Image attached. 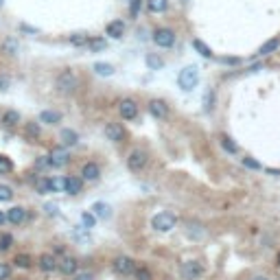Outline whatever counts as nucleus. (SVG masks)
<instances>
[{"label": "nucleus", "mask_w": 280, "mask_h": 280, "mask_svg": "<svg viewBox=\"0 0 280 280\" xmlns=\"http://www.w3.org/2000/svg\"><path fill=\"white\" fill-rule=\"evenodd\" d=\"M11 265L9 263H0V280H9L11 278Z\"/></svg>", "instance_id": "nucleus-42"}, {"label": "nucleus", "mask_w": 280, "mask_h": 280, "mask_svg": "<svg viewBox=\"0 0 280 280\" xmlns=\"http://www.w3.org/2000/svg\"><path fill=\"white\" fill-rule=\"evenodd\" d=\"M11 199H13V190H11V186L0 184V202H11Z\"/></svg>", "instance_id": "nucleus-38"}, {"label": "nucleus", "mask_w": 280, "mask_h": 280, "mask_svg": "<svg viewBox=\"0 0 280 280\" xmlns=\"http://www.w3.org/2000/svg\"><path fill=\"white\" fill-rule=\"evenodd\" d=\"M20 120H22V116H20V112L18 110H7L2 114V125L4 127H16Z\"/></svg>", "instance_id": "nucleus-26"}, {"label": "nucleus", "mask_w": 280, "mask_h": 280, "mask_svg": "<svg viewBox=\"0 0 280 280\" xmlns=\"http://www.w3.org/2000/svg\"><path fill=\"white\" fill-rule=\"evenodd\" d=\"M118 114L123 120H136L138 118V103L134 99H120Z\"/></svg>", "instance_id": "nucleus-10"}, {"label": "nucleus", "mask_w": 280, "mask_h": 280, "mask_svg": "<svg viewBox=\"0 0 280 280\" xmlns=\"http://www.w3.org/2000/svg\"><path fill=\"white\" fill-rule=\"evenodd\" d=\"M79 269V260L72 254H64L62 258H57V272L64 276H74Z\"/></svg>", "instance_id": "nucleus-8"}, {"label": "nucleus", "mask_w": 280, "mask_h": 280, "mask_svg": "<svg viewBox=\"0 0 280 280\" xmlns=\"http://www.w3.org/2000/svg\"><path fill=\"white\" fill-rule=\"evenodd\" d=\"M40 123H44V125H57V123H62V114H59V112H55V110H42L40 112Z\"/></svg>", "instance_id": "nucleus-23"}, {"label": "nucleus", "mask_w": 280, "mask_h": 280, "mask_svg": "<svg viewBox=\"0 0 280 280\" xmlns=\"http://www.w3.org/2000/svg\"><path fill=\"white\" fill-rule=\"evenodd\" d=\"M241 162H243V166H247V169H252V171H258L260 169V162L254 160V158H250V156L241 158Z\"/></svg>", "instance_id": "nucleus-39"}, {"label": "nucleus", "mask_w": 280, "mask_h": 280, "mask_svg": "<svg viewBox=\"0 0 280 280\" xmlns=\"http://www.w3.org/2000/svg\"><path fill=\"white\" fill-rule=\"evenodd\" d=\"M212 107H214V90H212V88H208L206 96H204V112L210 114V112H212Z\"/></svg>", "instance_id": "nucleus-35"}, {"label": "nucleus", "mask_w": 280, "mask_h": 280, "mask_svg": "<svg viewBox=\"0 0 280 280\" xmlns=\"http://www.w3.org/2000/svg\"><path fill=\"white\" fill-rule=\"evenodd\" d=\"M112 269H114V274H118V276H129V274H134V269H136V260L129 258V256H116V258L112 260Z\"/></svg>", "instance_id": "nucleus-6"}, {"label": "nucleus", "mask_w": 280, "mask_h": 280, "mask_svg": "<svg viewBox=\"0 0 280 280\" xmlns=\"http://www.w3.org/2000/svg\"><path fill=\"white\" fill-rule=\"evenodd\" d=\"M0 120H2V114H0Z\"/></svg>", "instance_id": "nucleus-54"}, {"label": "nucleus", "mask_w": 280, "mask_h": 280, "mask_svg": "<svg viewBox=\"0 0 280 280\" xmlns=\"http://www.w3.org/2000/svg\"><path fill=\"white\" fill-rule=\"evenodd\" d=\"M177 86H180V90L184 92H190L195 90V88L199 86V70L197 66H184L177 72Z\"/></svg>", "instance_id": "nucleus-2"}, {"label": "nucleus", "mask_w": 280, "mask_h": 280, "mask_svg": "<svg viewBox=\"0 0 280 280\" xmlns=\"http://www.w3.org/2000/svg\"><path fill=\"white\" fill-rule=\"evenodd\" d=\"M11 171H13V162L9 160L7 156H2V153H0V175L11 173Z\"/></svg>", "instance_id": "nucleus-37"}, {"label": "nucleus", "mask_w": 280, "mask_h": 280, "mask_svg": "<svg viewBox=\"0 0 280 280\" xmlns=\"http://www.w3.org/2000/svg\"><path fill=\"white\" fill-rule=\"evenodd\" d=\"M22 31H29V33H37V29H33V26H26V24H20Z\"/></svg>", "instance_id": "nucleus-49"}, {"label": "nucleus", "mask_w": 280, "mask_h": 280, "mask_svg": "<svg viewBox=\"0 0 280 280\" xmlns=\"http://www.w3.org/2000/svg\"><path fill=\"white\" fill-rule=\"evenodd\" d=\"M219 144H221V149H223L226 153H230V156H236V153L241 151L239 144H236L234 140L228 136V134H221V136H219Z\"/></svg>", "instance_id": "nucleus-21"}, {"label": "nucleus", "mask_w": 280, "mask_h": 280, "mask_svg": "<svg viewBox=\"0 0 280 280\" xmlns=\"http://www.w3.org/2000/svg\"><path fill=\"white\" fill-rule=\"evenodd\" d=\"M278 265H280V254H278Z\"/></svg>", "instance_id": "nucleus-53"}, {"label": "nucleus", "mask_w": 280, "mask_h": 280, "mask_svg": "<svg viewBox=\"0 0 280 280\" xmlns=\"http://www.w3.org/2000/svg\"><path fill=\"white\" fill-rule=\"evenodd\" d=\"M48 158H50V166H53V169H62V166H66L68 162H70L68 149L62 147V144H59V147H55V149H50Z\"/></svg>", "instance_id": "nucleus-9"}, {"label": "nucleus", "mask_w": 280, "mask_h": 280, "mask_svg": "<svg viewBox=\"0 0 280 280\" xmlns=\"http://www.w3.org/2000/svg\"><path fill=\"white\" fill-rule=\"evenodd\" d=\"M2 223H7V212H2V210H0V226H2Z\"/></svg>", "instance_id": "nucleus-50"}, {"label": "nucleus", "mask_w": 280, "mask_h": 280, "mask_svg": "<svg viewBox=\"0 0 280 280\" xmlns=\"http://www.w3.org/2000/svg\"><path fill=\"white\" fill-rule=\"evenodd\" d=\"M252 280H269V278H267V276H254Z\"/></svg>", "instance_id": "nucleus-51"}, {"label": "nucleus", "mask_w": 280, "mask_h": 280, "mask_svg": "<svg viewBox=\"0 0 280 280\" xmlns=\"http://www.w3.org/2000/svg\"><path fill=\"white\" fill-rule=\"evenodd\" d=\"M105 35L112 37V40H120L125 35V22L123 20H112L110 24L105 26Z\"/></svg>", "instance_id": "nucleus-15"}, {"label": "nucleus", "mask_w": 280, "mask_h": 280, "mask_svg": "<svg viewBox=\"0 0 280 280\" xmlns=\"http://www.w3.org/2000/svg\"><path fill=\"white\" fill-rule=\"evenodd\" d=\"M50 182H53V193H59V190H64V184H66V180H62V177H50Z\"/></svg>", "instance_id": "nucleus-44"}, {"label": "nucleus", "mask_w": 280, "mask_h": 280, "mask_svg": "<svg viewBox=\"0 0 280 280\" xmlns=\"http://www.w3.org/2000/svg\"><path fill=\"white\" fill-rule=\"evenodd\" d=\"M182 276L186 280H197L204 276V265L199 263V260H186L184 265H182Z\"/></svg>", "instance_id": "nucleus-11"}, {"label": "nucleus", "mask_w": 280, "mask_h": 280, "mask_svg": "<svg viewBox=\"0 0 280 280\" xmlns=\"http://www.w3.org/2000/svg\"><path fill=\"white\" fill-rule=\"evenodd\" d=\"M193 48L197 50V53L202 55L204 59H214V53H212V50H210V46L206 44V42H202V40H199V37H195V40H193Z\"/></svg>", "instance_id": "nucleus-25"}, {"label": "nucleus", "mask_w": 280, "mask_h": 280, "mask_svg": "<svg viewBox=\"0 0 280 280\" xmlns=\"http://www.w3.org/2000/svg\"><path fill=\"white\" fill-rule=\"evenodd\" d=\"M132 276H134V280H151V272H149V267H144V265H136Z\"/></svg>", "instance_id": "nucleus-32"}, {"label": "nucleus", "mask_w": 280, "mask_h": 280, "mask_svg": "<svg viewBox=\"0 0 280 280\" xmlns=\"http://www.w3.org/2000/svg\"><path fill=\"white\" fill-rule=\"evenodd\" d=\"M68 42L72 46H79V48H81V46L90 44V35H86V33H72V35L68 37Z\"/></svg>", "instance_id": "nucleus-30"}, {"label": "nucleus", "mask_w": 280, "mask_h": 280, "mask_svg": "<svg viewBox=\"0 0 280 280\" xmlns=\"http://www.w3.org/2000/svg\"><path fill=\"white\" fill-rule=\"evenodd\" d=\"M35 190H37L40 195H48V193H53V182H50V177L40 175V180L35 182Z\"/></svg>", "instance_id": "nucleus-27"}, {"label": "nucleus", "mask_w": 280, "mask_h": 280, "mask_svg": "<svg viewBox=\"0 0 280 280\" xmlns=\"http://www.w3.org/2000/svg\"><path fill=\"white\" fill-rule=\"evenodd\" d=\"M81 221H83V226H86V228H94L96 217H94L92 212H83V214H81Z\"/></svg>", "instance_id": "nucleus-43"}, {"label": "nucleus", "mask_w": 280, "mask_h": 280, "mask_svg": "<svg viewBox=\"0 0 280 280\" xmlns=\"http://www.w3.org/2000/svg\"><path fill=\"white\" fill-rule=\"evenodd\" d=\"M147 110H149V114L158 120H164L166 116H169V105H166V101H162V99H151L147 103Z\"/></svg>", "instance_id": "nucleus-12"}, {"label": "nucleus", "mask_w": 280, "mask_h": 280, "mask_svg": "<svg viewBox=\"0 0 280 280\" xmlns=\"http://www.w3.org/2000/svg\"><path fill=\"white\" fill-rule=\"evenodd\" d=\"M103 134H105V138L110 140V142H118L120 144V142H125V140H127V129H125L120 123H114V120L105 125Z\"/></svg>", "instance_id": "nucleus-7"}, {"label": "nucleus", "mask_w": 280, "mask_h": 280, "mask_svg": "<svg viewBox=\"0 0 280 280\" xmlns=\"http://www.w3.org/2000/svg\"><path fill=\"white\" fill-rule=\"evenodd\" d=\"M151 40L158 48H173L175 46V31L169 29V26H158V29L153 31Z\"/></svg>", "instance_id": "nucleus-4"}, {"label": "nucleus", "mask_w": 280, "mask_h": 280, "mask_svg": "<svg viewBox=\"0 0 280 280\" xmlns=\"http://www.w3.org/2000/svg\"><path fill=\"white\" fill-rule=\"evenodd\" d=\"M92 214L96 219H110L112 217V206L105 202H94L92 204Z\"/></svg>", "instance_id": "nucleus-22"}, {"label": "nucleus", "mask_w": 280, "mask_h": 280, "mask_svg": "<svg viewBox=\"0 0 280 280\" xmlns=\"http://www.w3.org/2000/svg\"><path fill=\"white\" fill-rule=\"evenodd\" d=\"M59 140H62V147H74V144L79 142V134L74 132V129L70 127H64L62 132H59Z\"/></svg>", "instance_id": "nucleus-19"}, {"label": "nucleus", "mask_w": 280, "mask_h": 280, "mask_svg": "<svg viewBox=\"0 0 280 280\" xmlns=\"http://www.w3.org/2000/svg\"><path fill=\"white\" fill-rule=\"evenodd\" d=\"M140 4H142V0H129V11H132L134 18L140 13Z\"/></svg>", "instance_id": "nucleus-46"}, {"label": "nucleus", "mask_w": 280, "mask_h": 280, "mask_svg": "<svg viewBox=\"0 0 280 280\" xmlns=\"http://www.w3.org/2000/svg\"><path fill=\"white\" fill-rule=\"evenodd\" d=\"M278 46H280V37H272V40L263 42V44L258 46V50H256V57H265V55L276 53Z\"/></svg>", "instance_id": "nucleus-18"}, {"label": "nucleus", "mask_w": 280, "mask_h": 280, "mask_svg": "<svg viewBox=\"0 0 280 280\" xmlns=\"http://www.w3.org/2000/svg\"><path fill=\"white\" fill-rule=\"evenodd\" d=\"M44 210H46L48 214H57V206H55V204H46Z\"/></svg>", "instance_id": "nucleus-48"}, {"label": "nucleus", "mask_w": 280, "mask_h": 280, "mask_svg": "<svg viewBox=\"0 0 280 280\" xmlns=\"http://www.w3.org/2000/svg\"><path fill=\"white\" fill-rule=\"evenodd\" d=\"M55 88L59 94H74L79 88V77L72 68H64L62 72L55 77Z\"/></svg>", "instance_id": "nucleus-1"}, {"label": "nucleus", "mask_w": 280, "mask_h": 280, "mask_svg": "<svg viewBox=\"0 0 280 280\" xmlns=\"http://www.w3.org/2000/svg\"><path fill=\"white\" fill-rule=\"evenodd\" d=\"M24 219H26V210L22 208V206L9 208V212H7V221H9V223H13V226H20Z\"/></svg>", "instance_id": "nucleus-20"}, {"label": "nucleus", "mask_w": 280, "mask_h": 280, "mask_svg": "<svg viewBox=\"0 0 280 280\" xmlns=\"http://www.w3.org/2000/svg\"><path fill=\"white\" fill-rule=\"evenodd\" d=\"M2 2H4V0H0V7H2Z\"/></svg>", "instance_id": "nucleus-52"}, {"label": "nucleus", "mask_w": 280, "mask_h": 280, "mask_svg": "<svg viewBox=\"0 0 280 280\" xmlns=\"http://www.w3.org/2000/svg\"><path fill=\"white\" fill-rule=\"evenodd\" d=\"M24 136L26 138H33V140H37L40 138V123H26V127H24Z\"/></svg>", "instance_id": "nucleus-34"}, {"label": "nucleus", "mask_w": 280, "mask_h": 280, "mask_svg": "<svg viewBox=\"0 0 280 280\" xmlns=\"http://www.w3.org/2000/svg\"><path fill=\"white\" fill-rule=\"evenodd\" d=\"M35 169H37V171L50 169V158H48V153H46V156H37V158H35Z\"/></svg>", "instance_id": "nucleus-36"}, {"label": "nucleus", "mask_w": 280, "mask_h": 280, "mask_svg": "<svg viewBox=\"0 0 280 280\" xmlns=\"http://www.w3.org/2000/svg\"><path fill=\"white\" fill-rule=\"evenodd\" d=\"M92 70H94V72L99 74V77H112V74L116 72V68L112 66V64H107V62H96Z\"/></svg>", "instance_id": "nucleus-29"}, {"label": "nucleus", "mask_w": 280, "mask_h": 280, "mask_svg": "<svg viewBox=\"0 0 280 280\" xmlns=\"http://www.w3.org/2000/svg\"><path fill=\"white\" fill-rule=\"evenodd\" d=\"M11 243H13V239H11V234H0V252H7L9 247H11Z\"/></svg>", "instance_id": "nucleus-40"}, {"label": "nucleus", "mask_w": 280, "mask_h": 280, "mask_svg": "<svg viewBox=\"0 0 280 280\" xmlns=\"http://www.w3.org/2000/svg\"><path fill=\"white\" fill-rule=\"evenodd\" d=\"M177 226V217L171 210H162V212H156L151 219V228L156 232H171Z\"/></svg>", "instance_id": "nucleus-3"}, {"label": "nucleus", "mask_w": 280, "mask_h": 280, "mask_svg": "<svg viewBox=\"0 0 280 280\" xmlns=\"http://www.w3.org/2000/svg\"><path fill=\"white\" fill-rule=\"evenodd\" d=\"M219 64H226V66H239L241 59L239 57H219Z\"/></svg>", "instance_id": "nucleus-45"}, {"label": "nucleus", "mask_w": 280, "mask_h": 280, "mask_svg": "<svg viewBox=\"0 0 280 280\" xmlns=\"http://www.w3.org/2000/svg\"><path fill=\"white\" fill-rule=\"evenodd\" d=\"M64 180H66V184H64V193H68V195H79L81 193V186H83L81 177L68 175V177H64Z\"/></svg>", "instance_id": "nucleus-17"}, {"label": "nucleus", "mask_w": 280, "mask_h": 280, "mask_svg": "<svg viewBox=\"0 0 280 280\" xmlns=\"http://www.w3.org/2000/svg\"><path fill=\"white\" fill-rule=\"evenodd\" d=\"M72 280H96V278L92 272H79V274H74Z\"/></svg>", "instance_id": "nucleus-47"}, {"label": "nucleus", "mask_w": 280, "mask_h": 280, "mask_svg": "<svg viewBox=\"0 0 280 280\" xmlns=\"http://www.w3.org/2000/svg\"><path fill=\"white\" fill-rule=\"evenodd\" d=\"M90 50L92 53H99V50H105L107 48V42L103 40V37H90Z\"/></svg>", "instance_id": "nucleus-33"}, {"label": "nucleus", "mask_w": 280, "mask_h": 280, "mask_svg": "<svg viewBox=\"0 0 280 280\" xmlns=\"http://www.w3.org/2000/svg\"><path fill=\"white\" fill-rule=\"evenodd\" d=\"M37 267L42 269L44 274H50V272H57V258L50 254H42L37 258Z\"/></svg>", "instance_id": "nucleus-16"}, {"label": "nucleus", "mask_w": 280, "mask_h": 280, "mask_svg": "<svg viewBox=\"0 0 280 280\" xmlns=\"http://www.w3.org/2000/svg\"><path fill=\"white\" fill-rule=\"evenodd\" d=\"M13 265H16V267H20V269H29L31 265H33V258H31L29 254H16Z\"/></svg>", "instance_id": "nucleus-31"}, {"label": "nucleus", "mask_w": 280, "mask_h": 280, "mask_svg": "<svg viewBox=\"0 0 280 280\" xmlns=\"http://www.w3.org/2000/svg\"><path fill=\"white\" fill-rule=\"evenodd\" d=\"M184 232H186V236H188V239H193V241L206 239V228H204L202 223H197V221H190L188 226L184 228Z\"/></svg>", "instance_id": "nucleus-14"}, {"label": "nucleus", "mask_w": 280, "mask_h": 280, "mask_svg": "<svg viewBox=\"0 0 280 280\" xmlns=\"http://www.w3.org/2000/svg\"><path fill=\"white\" fill-rule=\"evenodd\" d=\"M101 177V169L96 162H86L81 166V180L83 182H96Z\"/></svg>", "instance_id": "nucleus-13"}, {"label": "nucleus", "mask_w": 280, "mask_h": 280, "mask_svg": "<svg viewBox=\"0 0 280 280\" xmlns=\"http://www.w3.org/2000/svg\"><path fill=\"white\" fill-rule=\"evenodd\" d=\"M2 50H4V53H9V55H16V50H18V42H16V40H4Z\"/></svg>", "instance_id": "nucleus-41"}, {"label": "nucleus", "mask_w": 280, "mask_h": 280, "mask_svg": "<svg viewBox=\"0 0 280 280\" xmlns=\"http://www.w3.org/2000/svg\"><path fill=\"white\" fill-rule=\"evenodd\" d=\"M144 64L149 66V70H162L164 68V59H162L158 53H149L147 57H144Z\"/></svg>", "instance_id": "nucleus-28"}, {"label": "nucleus", "mask_w": 280, "mask_h": 280, "mask_svg": "<svg viewBox=\"0 0 280 280\" xmlns=\"http://www.w3.org/2000/svg\"><path fill=\"white\" fill-rule=\"evenodd\" d=\"M147 164H149V153L144 151L142 147H136V149L129 151V156H127V169L129 171L138 173V171H142Z\"/></svg>", "instance_id": "nucleus-5"}, {"label": "nucleus", "mask_w": 280, "mask_h": 280, "mask_svg": "<svg viewBox=\"0 0 280 280\" xmlns=\"http://www.w3.org/2000/svg\"><path fill=\"white\" fill-rule=\"evenodd\" d=\"M144 7H147L149 13H166V9H169V0H147Z\"/></svg>", "instance_id": "nucleus-24"}]
</instances>
